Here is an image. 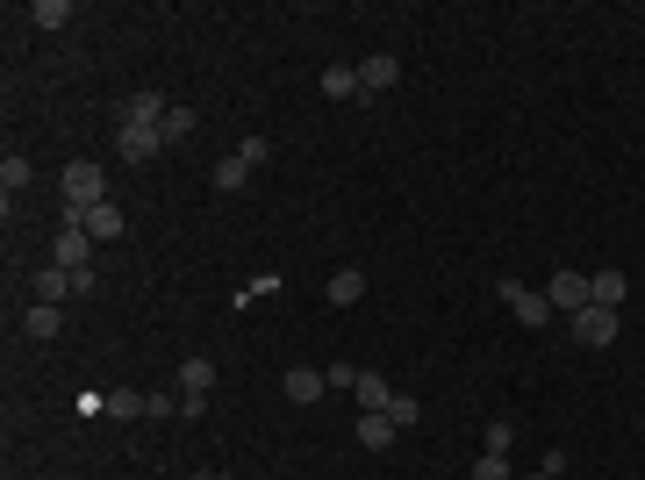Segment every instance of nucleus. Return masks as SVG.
I'll use <instances>...</instances> for the list:
<instances>
[{
  "instance_id": "nucleus-1",
  "label": "nucleus",
  "mask_w": 645,
  "mask_h": 480,
  "mask_svg": "<svg viewBox=\"0 0 645 480\" xmlns=\"http://www.w3.org/2000/svg\"><path fill=\"white\" fill-rule=\"evenodd\" d=\"M94 201H108V172L94 158H72L65 165V208L79 215V208H94Z\"/></svg>"
},
{
  "instance_id": "nucleus-2",
  "label": "nucleus",
  "mask_w": 645,
  "mask_h": 480,
  "mask_svg": "<svg viewBox=\"0 0 645 480\" xmlns=\"http://www.w3.org/2000/svg\"><path fill=\"white\" fill-rule=\"evenodd\" d=\"M51 266H65V273H79V266H94V237H86V223L65 208V230L51 237Z\"/></svg>"
},
{
  "instance_id": "nucleus-3",
  "label": "nucleus",
  "mask_w": 645,
  "mask_h": 480,
  "mask_svg": "<svg viewBox=\"0 0 645 480\" xmlns=\"http://www.w3.org/2000/svg\"><path fill=\"white\" fill-rule=\"evenodd\" d=\"M495 294L509 301V316L524 323V330H545V323H552V301H545V294H531V287H516V280H495Z\"/></svg>"
},
{
  "instance_id": "nucleus-4",
  "label": "nucleus",
  "mask_w": 645,
  "mask_h": 480,
  "mask_svg": "<svg viewBox=\"0 0 645 480\" xmlns=\"http://www.w3.org/2000/svg\"><path fill=\"white\" fill-rule=\"evenodd\" d=\"M574 344L581 352H602V344H617V309H574Z\"/></svg>"
},
{
  "instance_id": "nucleus-5",
  "label": "nucleus",
  "mask_w": 645,
  "mask_h": 480,
  "mask_svg": "<svg viewBox=\"0 0 645 480\" xmlns=\"http://www.w3.org/2000/svg\"><path fill=\"white\" fill-rule=\"evenodd\" d=\"M280 395L309 409V402H323V395H330V380H323L316 366H287V373H280Z\"/></svg>"
},
{
  "instance_id": "nucleus-6",
  "label": "nucleus",
  "mask_w": 645,
  "mask_h": 480,
  "mask_svg": "<svg viewBox=\"0 0 645 480\" xmlns=\"http://www.w3.org/2000/svg\"><path fill=\"white\" fill-rule=\"evenodd\" d=\"M115 151H122L129 165H144V158H158V151H165V137H158V129H144V122H122Z\"/></svg>"
},
{
  "instance_id": "nucleus-7",
  "label": "nucleus",
  "mask_w": 645,
  "mask_h": 480,
  "mask_svg": "<svg viewBox=\"0 0 645 480\" xmlns=\"http://www.w3.org/2000/svg\"><path fill=\"white\" fill-rule=\"evenodd\" d=\"M624 294H631V280H624L617 266H602V273H588V301H595V309H624Z\"/></svg>"
},
{
  "instance_id": "nucleus-8",
  "label": "nucleus",
  "mask_w": 645,
  "mask_h": 480,
  "mask_svg": "<svg viewBox=\"0 0 645 480\" xmlns=\"http://www.w3.org/2000/svg\"><path fill=\"white\" fill-rule=\"evenodd\" d=\"M545 301H552V309H588V273H552V287H545Z\"/></svg>"
},
{
  "instance_id": "nucleus-9",
  "label": "nucleus",
  "mask_w": 645,
  "mask_h": 480,
  "mask_svg": "<svg viewBox=\"0 0 645 480\" xmlns=\"http://www.w3.org/2000/svg\"><path fill=\"white\" fill-rule=\"evenodd\" d=\"M395 79H402V58H395V51H373V58L359 65V86H366V94H387Z\"/></svg>"
},
{
  "instance_id": "nucleus-10",
  "label": "nucleus",
  "mask_w": 645,
  "mask_h": 480,
  "mask_svg": "<svg viewBox=\"0 0 645 480\" xmlns=\"http://www.w3.org/2000/svg\"><path fill=\"white\" fill-rule=\"evenodd\" d=\"M79 223H86L94 244H108V237H122V208L115 201H94V208H79Z\"/></svg>"
},
{
  "instance_id": "nucleus-11",
  "label": "nucleus",
  "mask_w": 645,
  "mask_h": 480,
  "mask_svg": "<svg viewBox=\"0 0 645 480\" xmlns=\"http://www.w3.org/2000/svg\"><path fill=\"white\" fill-rule=\"evenodd\" d=\"M29 294L51 301V309H65V301H72V273H65V266H43V273L29 280Z\"/></svg>"
},
{
  "instance_id": "nucleus-12",
  "label": "nucleus",
  "mask_w": 645,
  "mask_h": 480,
  "mask_svg": "<svg viewBox=\"0 0 645 480\" xmlns=\"http://www.w3.org/2000/svg\"><path fill=\"white\" fill-rule=\"evenodd\" d=\"M165 115H172V101H165V94H129V101H122V122H144V129H158Z\"/></svg>"
},
{
  "instance_id": "nucleus-13",
  "label": "nucleus",
  "mask_w": 645,
  "mask_h": 480,
  "mask_svg": "<svg viewBox=\"0 0 645 480\" xmlns=\"http://www.w3.org/2000/svg\"><path fill=\"white\" fill-rule=\"evenodd\" d=\"M22 330H29L36 344H51V337L65 330V309H51V301H29V316H22Z\"/></svg>"
},
{
  "instance_id": "nucleus-14",
  "label": "nucleus",
  "mask_w": 645,
  "mask_h": 480,
  "mask_svg": "<svg viewBox=\"0 0 645 480\" xmlns=\"http://www.w3.org/2000/svg\"><path fill=\"white\" fill-rule=\"evenodd\" d=\"M352 395H359V416H387V402H395V387H387L380 373H359V387H352Z\"/></svg>"
},
{
  "instance_id": "nucleus-15",
  "label": "nucleus",
  "mask_w": 645,
  "mask_h": 480,
  "mask_svg": "<svg viewBox=\"0 0 645 480\" xmlns=\"http://www.w3.org/2000/svg\"><path fill=\"white\" fill-rule=\"evenodd\" d=\"M316 86H323L330 101H352V94H366V86H359V65H323V79H316Z\"/></svg>"
},
{
  "instance_id": "nucleus-16",
  "label": "nucleus",
  "mask_w": 645,
  "mask_h": 480,
  "mask_svg": "<svg viewBox=\"0 0 645 480\" xmlns=\"http://www.w3.org/2000/svg\"><path fill=\"white\" fill-rule=\"evenodd\" d=\"M29 180H36V172H29V158H15V151L0 158V194H8V208H15V194H22Z\"/></svg>"
},
{
  "instance_id": "nucleus-17",
  "label": "nucleus",
  "mask_w": 645,
  "mask_h": 480,
  "mask_svg": "<svg viewBox=\"0 0 645 480\" xmlns=\"http://www.w3.org/2000/svg\"><path fill=\"white\" fill-rule=\"evenodd\" d=\"M359 445L366 452H387V445H395V416H359Z\"/></svg>"
},
{
  "instance_id": "nucleus-18",
  "label": "nucleus",
  "mask_w": 645,
  "mask_h": 480,
  "mask_svg": "<svg viewBox=\"0 0 645 480\" xmlns=\"http://www.w3.org/2000/svg\"><path fill=\"white\" fill-rule=\"evenodd\" d=\"M359 294H366V273H359V266H344V273H330V301H337V309H352Z\"/></svg>"
},
{
  "instance_id": "nucleus-19",
  "label": "nucleus",
  "mask_w": 645,
  "mask_h": 480,
  "mask_svg": "<svg viewBox=\"0 0 645 480\" xmlns=\"http://www.w3.org/2000/svg\"><path fill=\"white\" fill-rule=\"evenodd\" d=\"M208 387H215V366L208 359H187L180 366V395H208Z\"/></svg>"
},
{
  "instance_id": "nucleus-20",
  "label": "nucleus",
  "mask_w": 645,
  "mask_h": 480,
  "mask_svg": "<svg viewBox=\"0 0 645 480\" xmlns=\"http://www.w3.org/2000/svg\"><path fill=\"white\" fill-rule=\"evenodd\" d=\"M244 180H251V165H244V158H237V151H230V158H223V165H215V194H237V187H244Z\"/></svg>"
},
{
  "instance_id": "nucleus-21",
  "label": "nucleus",
  "mask_w": 645,
  "mask_h": 480,
  "mask_svg": "<svg viewBox=\"0 0 645 480\" xmlns=\"http://www.w3.org/2000/svg\"><path fill=\"white\" fill-rule=\"evenodd\" d=\"M158 137H165V144H187V137H194V108H172V115L158 122Z\"/></svg>"
},
{
  "instance_id": "nucleus-22",
  "label": "nucleus",
  "mask_w": 645,
  "mask_h": 480,
  "mask_svg": "<svg viewBox=\"0 0 645 480\" xmlns=\"http://www.w3.org/2000/svg\"><path fill=\"white\" fill-rule=\"evenodd\" d=\"M29 22H36V29H65V22H72V8H65V0H36Z\"/></svg>"
},
{
  "instance_id": "nucleus-23",
  "label": "nucleus",
  "mask_w": 645,
  "mask_h": 480,
  "mask_svg": "<svg viewBox=\"0 0 645 480\" xmlns=\"http://www.w3.org/2000/svg\"><path fill=\"white\" fill-rule=\"evenodd\" d=\"M266 294H280V273H258V280H244V287H237V309H244V301H266Z\"/></svg>"
},
{
  "instance_id": "nucleus-24",
  "label": "nucleus",
  "mask_w": 645,
  "mask_h": 480,
  "mask_svg": "<svg viewBox=\"0 0 645 480\" xmlns=\"http://www.w3.org/2000/svg\"><path fill=\"white\" fill-rule=\"evenodd\" d=\"M473 480H516V473H509L502 452H481V459H473Z\"/></svg>"
},
{
  "instance_id": "nucleus-25",
  "label": "nucleus",
  "mask_w": 645,
  "mask_h": 480,
  "mask_svg": "<svg viewBox=\"0 0 645 480\" xmlns=\"http://www.w3.org/2000/svg\"><path fill=\"white\" fill-rule=\"evenodd\" d=\"M108 409H115V416H151V402H144V395H129V387H115Z\"/></svg>"
},
{
  "instance_id": "nucleus-26",
  "label": "nucleus",
  "mask_w": 645,
  "mask_h": 480,
  "mask_svg": "<svg viewBox=\"0 0 645 480\" xmlns=\"http://www.w3.org/2000/svg\"><path fill=\"white\" fill-rule=\"evenodd\" d=\"M387 416H395V430H402V423H423V402H416V395H395V402H387Z\"/></svg>"
},
{
  "instance_id": "nucleus-27",
  "label": "nucleus",
  "mask_w": 645,
  "mask_h": 480,
  "mask_svg": "<svg viewBox=\"0 0 645 480\" xmlns=\"http://www.w3.org/2000/svg\"><path fill=\"white\" fill-rule=\"evenodd\" d=\"M237 158H244V165L258 172V165H266V158H273V144H266V137H244V144H237Z\"/></svg>"
},
{
  "instance_id": "nucleus-28",
  "label": "nucleus",
  "mask_w": 645,
  "mask_h": 480,
  "mask_svg": "<svg viewBox=\"0 0 645 480\" xmlns=\"http://www.w3.org/2000/svg\"><path fill=\"white\" fill-rule=\"evenodd\" d=\"M323 380H330V395H344V387H359V366H323Z\"/></svg>"
},
{
  "instance_id": "nucleus-29",
  "label": "nucleus",
  "mask_w": 645,
  "mask_h": 480,
  "mask_svg": "<svg viewBox=\"0 0 645 480\" xmlns=\"http://www.w3.org/2000/svg\"><path fill=\"white\" fill-rule=\"evenodd\" d=\"M509 445H516V423H488V452L509 459Z\"/></svg>"
},
{
  "instance_id": "nucleus-30",
  "label": "nucleus",
  "mask_w": 645,
  "mask_h": 480,
  "mask_svg": "<svg viewBox=\"0 0 645 480\" xmlns=\"http://www.w3.org/2000/svg\"><path fill=\"white\" fill-rule=\"evenodd\" d=\"M187 480H223V473H187Z\"/></svg>"
},
{
  "instance_id": "nucleus-31",
  "label": "nucleus",
  "mask_w": 645,
  "mask_h": 480,
  "mask_svg": "<svg viewBox=\"0 0 645 480\" xmlns=\"http://www.w3.org/2000/svg\"><path fill=\"white\" fill-rule=\"evenodd\" d=\"M538 480H552V473H538Z\"/></svg>"
}]
</instances>
